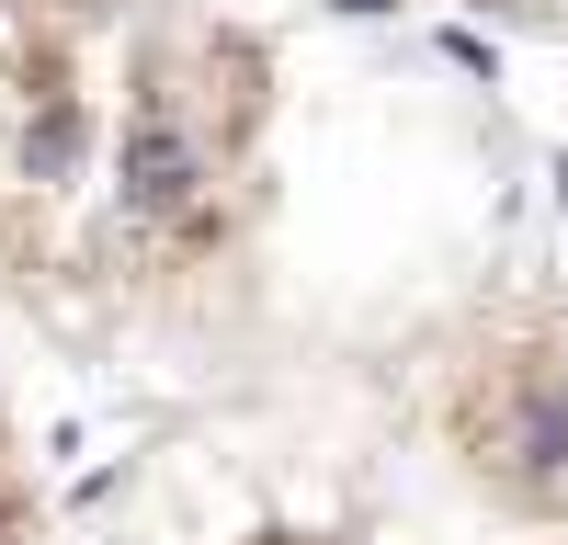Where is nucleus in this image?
Returning a JSON list of instances; mask_svg holds the SVG:
<instances>
[{"mask_svg":"<svg viewBox=\"0 0 568 545\" xmlns=\"http://www.w3.org/2000/svg\"><path fill=\"white\" fill-rule=\"evenodd\" d=\"M342 12H364V23H375V12H398V0H342Z\"/></svg>","mask_w":568,"mask_h":545,"instance_id":"f257e3e1","label":"nucleus"}]
</instances>
